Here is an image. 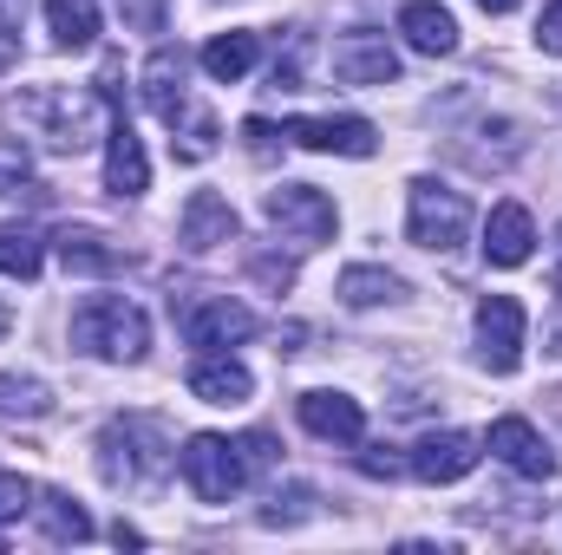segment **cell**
<instances>
[{
    "instance_id": "6da1fadb",
    "label": "cell",
    "mask_w": 562,
    "mask_h": 555,
    "mask_svg": "<svg viewBox=\"0 0 562 555\" xmlns=\"http://www.w3.org/2000/svg\"><path fill=\"white\" fill-rule=\"evenodd\" d=\"M105 112H112L105 92H72V86H33L13 99V125H33L53 150H86Z\"/></svg>"
},
{
    "instance_id": "7a4b0ae2",
    "label": "cell",
    "mask_w": 562,
    "mask_h": 555,
    "mask_svg": "<svg viewBox=\"0 0 562 555\" xmlns=\"http://www.w3.org/2000/svg\"><path fill=\"white\" fill-rule=\"evenodd\" d=\"M72 347H86V353H99V360L132 366V360L150 353V320H144L125 294H92V301L72 314Z\"/></svg>"
},
{
    "instance_id": "3957f363",
    "label": "cell",
    "mask_w": 562,
    "mask_h": 555,
    "mask_svg": "<svg viewBox=\"0 0 562 555\" xmlns=\"http://www.w3.org/2000/svg\"><path fill=\"white\" fill-rule=\"evenodd\" d=\"M406 236H413L419 249H431V256H451V249L471 236V196L451 190V183L419 177L413 196H406Z\"/></svg>"
},
{
    "instance_id": "277c9868",
    "label": "cell",
    "mask_w": 562,
    "mask_h": 555,
    "mask_svg": "<svg viewBox=\"0 0 562 555\" xmlns=\"http://www.w3.org/2000/svg\"><path fill=\"white\" fill-rule=\"evenodd\" d=\"M249 464H243V444H229L223 431H196L183 444V484L203 497V503H229L243 490Z\"/></svg>"
},
{
    "instance_id": "5b68a950",
    "label": "cell",
    "mask_w": 562,
    "mask_h": 555,
    "mask_svg": "<svg viewBox=\"0 0 562 555\" xmlns=\"http://www.w3.org/2000/svg\"><path fill=\"white\" fill-rule=\"evenodd\" d=\"M269 223H276L288 242L321 249V242H334L340 209H334V196L314 190V183H281V190H269Z\"/></svg>"
},
{
    "instance_id": "8992f818",
    "label": "cell",
    "mask_w": 562,
    "mask_h": 555,
    "mask_svg": "<svg viewBox=\"0 0 562 555\" xmlns=\"http://www.w3.org/2000/svg\"><path fill=\"white\" fill-rule=\"evenodd\" d=\"M524 333H530V314L517 294H484L477 301V360L491 373H517L524 366Z\"/></svg>"
},
{
    "instance_id": "52a82bcc",
    "label": "cell",
    "mask_w": 562,
    "mask_h": 555,
    "mask_svg": "<svg viewBox=\"0 0 562 555\" xmlns=\"http://www.w3.org/2000/svg\"><path fill=\"white\" fill-rule=\"evenodd\" d=\"M157 424L150 418H112L105 431H99V471H105V484H150L157 471H164V451H144V438H150Z\"/></svg>"
},
{
    "instance_id": "ba28073f",
    "label": "cell",
    "mask_w": 562,
    "mask_h": 555,
    "mask_svg": "<svg viewBox=\"0 0 562 555\" xmlns=\"http://www.w3.org/2000/svg\"><path fill=\"white\" fill-rule=\"evenodd\" d=\"M177 327H183V340H190V347L223 353V347H236V340H249V333H256V314H249L243 301H229V294H203V301H190V307L177 314Z\"/></svg>"
},
{
    "instance_id": "9c48e42d",
    "label": "cell",
    "mask_w": 562,
    "mask_h": 555,
    "mask_svg": "<svg viewBox=\"0 0 562 555\" xmlns=\"http://www.w3.org/2000/svg\"><path fill=\"white\" fill-rule=\"evenodd\" d=\"M484 444H491V457H497V464H510L517 477H537V484H543V477H557V451H550V438H543L530 418H517V412L497 418Z\"/></svg>"
},
{
    "instance_id": "30bf717a",
    "label": "cell",
    "mask_w": 562,
    "mask_h": 555,
    "mask_svg": "<svg viewBox=\"0 0 562 555\" xmlns=\"http://www.w3.org/2000/svg\"><path fill=\"white\" fill-rule=\"evenodd\" d=\"M334 79L340 86H393L400 79V53L386 46V33H347L334 46Z\"/></svg>"
},
{
    "instance_id": "8fae6325",
    "label": "cell",
    "mask_w": 562,
    "mask_h": 555,
    "mask_svg": "<svg viewBox=\"0 0 562 555\" xmlns=\"http://www.w3.org/2000/svg\"><path fill=\"white\" fill-rule=\"evenodd\" d=\"M281 138L301 144V150H334V157H373L380 132L367 118H288Z\"/></svg>"
},
{
    "instance_id": "7c38bea8",
    "label": "cell",
    "mask_w": 562,
    "mask_h": 555,
    "mask_svg": "<svg viewBox=\"0 0 562 555\" xmlns=\"http://www.w3.org/2000/svg\"><path fill=\"white\" fill-rule=\"evenodd\" d=\"M477 438L471 431H431L413 444V477L419 484H458V477H471L477 471Z\"/></svg>"
},
{
    "instance_id": "4fadbf2b",
    "label": "cell",
    "mask_w": 562,
    "mask_h": 555,
    "mask_svg": "<svg viewBox=\"0 0 562 555\" xmlns=\"http://www.w3.org/2000/svg\"><path fill=\"white\" fill-rule=\"evenodd\" d=\"M183 79H190V66H183L177 46H157V53L144 59V105H150L170 132L190 118V92H183Z\"/></svg>"
},
{
    "instance_id": "5bb4252c",
    "label": "cell",
    "mask_w": 562,
    "mask_h": 555,
    "mask_svg": "<svg viewBox=\"0 0 562 555\" xmlns=\"http://www.w3.org/2000/svg\"><path fill=\"white\" fill-rule=\"evenodd\" d=\"M105 190L112 196H144L150 190V157H144L125 112H112V125H105Z\"/></svg>"
},
{
    "instance_id": "9a60e30c",
    "label": "cell",
    "mask_w": 562,
    "mask_h": 555,
    "mask_svg": "<svg viewBox=\"0 0 562 555\" xmlns=\"http://www.w3.org/2000/svg\"><path fill=\"white\" fill-rule=\"evenodd\" d=\"M236 209H229V196H216V190H196L190 203H183V223H177V236H183V249H196V256H210V249H223V242H236Z\"/></svg>"
},
{
    "instance_id": "2e32d148",
    "label": "cell",
    "mask_w": 562,
    "mask_h": 555,
    "mask_svg": "<svg viewBox=\"0 0 562 555\" xmlns=\"http://www.w3.org/2000/svg\"><path fill=\"white\" fill-rule=\"evenodd\" d=\"M530 249H537L530 209H524V203H497L491 223H484V262H491V269H524Z\"/></svg>"
},
{
    "instance_id": "e0dca14e",
    "label": "cell",
    "mask_w": 562,
    "mask_h": 555,
    "mask_svg": "<svg viewBox=\"0 0 562 555\" xmlns=\"http://www.w3.org/2000/svg\"><path fill=\"white\" fill-rule=\"evenodd\" d=\"M294 412H301V424L314 438H327V444H360V431H367L360 399H347V393H301Z\"/></svg>"
},
{
    "instance_id": "ac0fdd59",
    "label": "cell",
    "mask_w": 562,
    "mask_h": 555,
    "mask_svg": "<svg viewBox=\"0 0 562 555\" xmlns=\"http://www.w3.org/2000/svg\"><path fill=\"white\" fill-rule=\"evenodd\" d=\"M190 393H196L203 406H243V399L256 393V380H249L243 360H229V353H203V360L190 366Z\"/></svg>"
},
{
    "instance_id": "d6986e66",
    "label": "cell",
    "mask_w": 562,
    "mask_h": 555,
    "mask_svg": "<svg viewBox=\"0 0 562 555\" xmlns=\"http://www.w3.org/2000/svg\"><path fill=\"white\" fill-rule=\"evenodd\" d=\"M400 33H406V46L425 53V59L458 53V20H451L438 0H406V7H400Z\"/></svg>"
},
{
    "instance_id": "ffe728a7",
    "label": "cell",
    "mask_w": 562,
    "mask_h": 555,
    "mask_svg": "<svg viewBox=\"0 0 562 555\" xmlns=\"http://www.w3.org/2000/svg\"><path fill=\"white\" fill-rule=\"evenodd\" d=\"M46 26L59 53H86L99 39V0H46Z\"/></svg>"
},
{
    "instance_id": "44dd1931",
    "label": "cell",
    "mask_w": 562,
    "mask_h": 555,
    "mask_svg": "<svg viewBox=\"0 0 562 555\" xmlns=\"http://www.w3.org/2000/svg\"><path fill=\"white\" fill-rule=\"evenodd\" d=\"M256 59H262V39H256V33H216V39L203 46V72H210L216 86H236Z\"/></svg>"
},
{
    "instance_id": "7402d4cb",
    "label": "cell",
    "mask_w": 562,
    "mask_h": 555,
    "mask_svg": "<svg viewBox=\"0 0 562 555\" xmlns=\"http://www.w3.org/2000/svg\"><path fill=\"white\" fill-rule=\"evenodd\" d=\"M347 307H380V301H400L406 294V281L393 275V269H367V262H353V269H340V287H334Z\"/></svg>"
},
{
    "instance_id": "603a6c76",
    "label": "cell",
    "mask_w": 562,
    "mask_h": 555,
    "mask_svg": "<svg viewBox=\"0 0 562 555\" xmlns=\"http://www.w3.org/2000/svg\"><path fill=\"white\" fill-rule=\"evenodd\" d=\"M59 262L72 275H112L119 269V249H105L99 229H59Z\"/></svg>"
},
{
    "instance_id": "cb8c5ba5",
    "label": "cell",
    "mask_w": 562,
    "mask_h": 555,
    "mask_svg": "<svg viewBox=\"0 0 562 555\" xmlns=\"http://www.w3.org/2000/svg\"><path fill=\"white\" fill-rule=\"evenodd\" d=\"M33 510L46 517V536H53V543H86V536H92V517H86L72 497H59V490H40Z\"/></svg>"
},
{
    "instance_id": "d4e9b609",
    "label": "cell",
    "mask_w": 562,
    "mask_h": 555,
    "mask_svg": "<svg viewBox=\"0 0 562 555\" xmlns=\"http://www.w3.org/2000/svg\"><path fill=\"white\" fill-rule=\"evenodd\" d=\"M46 412H53L46 380H33V373H0V418H46Z\"/></svg>"
},
{
    "instance_id": "484cf974",
    "label": "cell",
    "mask_w": 562,
    "mask_h": 555,
    "mask_svg": "<svg viewBox=\"0 0 562 555\" xmlns=\"http://www.w3.org/2000/svg\"><path fill=\"white\" fill-rule=\"evenodd\" d=\"M40 242L26 236V229H0V275H13V281H33L40 275Z\"/></svg>"
},
{
    "instance_id": "4316f807",
    "label": "cell",
    "mask_w": 562,
    "mask_h": 555,
    "mask_svg": "<svg viewBox=\"0 0 562 555\" xmlns=\"http://www.w3.org/2000/svg\"><path fill=\"white\" fill-rule=\"evenodd\" d=\"M33 497H40V490H33L20 471H0V523H20V517L33 510Z\"/></svg>"
},
{
    "instance_id": "83f0119b",
    "label": "cell",
    "mask_w": 562,
    "mask_h": 555,
    "mask_svg": "<svg viewBox=\"0 0 562 555\" xmlns=\"http://www.w3.org/2000/svg\"><path fill=\"white\" fill-rule=\"evenodd\" d=\"M132 33H164V0H119Z\"/></svg>"
},
{
    "instance_id": "f1b7e54d",
    "label": "cell",
    "mask_w": 562,
    "mask_h": 555,
    "mask_svg": "<svg viewBox=\"0 0 562 555\" xmlns=\"http://www.w3.org/2000/svg\"><path fill=\"white\" fill-rule=\"evenodd\" d=\"M20 59V7H0V79L13 72Z\"/></svg>"
},
{
    "instance_id": "f546056e",
    "label": "cell",
    "mask_w": 562,
    "mask_h": 555,
    "mask_svg": "<svg viewBox=\"0 0 562 555\" xmlns=\"http://www.w3.org/2000/svg\"><path fill=\"white\" fill-rule=\"evenodd\" d=\"M33 177V163H26V150H0V196H13L20 183Z\"/></svg>"
},
{
    "instance_id": "4dcf8cb0",
    "label": "cell",
    "mask_w": 562,
    "mask_h": 555,
    "mask_svg": "<svg viewBox=\"0 0 562 555\" xmlns=\"http://www.w3.org/2000/svg\"><path fill=\"white\" fill-rule=\"evenodd\" d=\"M537 46L562 59V0H550V7H543V20H537Z\"/></svg>"
},
{
    "instance_id": "1f68e13d",
    "label": "cell",
    "mask_w": 562,
    "mask_h": 555,
    "mask_svg": "<svg viewBox=\"0 0 562 555\" xmlns=\"http://www.w3.org/2000/svg\"><path fill=\"white\" fill-rule=\"evenodd\" d=\"M243 464H256V471L276 464V438H269V431H249V438H243Z\"/></svg>"
},
{
    "instance_id": "d6a6232c",
    "label": "cell",
    "mask_w": 562,
    "mask_h": 555,
    "mask_svg": "<svg viewBox=\"0 0 562 555\" xmlns=\"http://www.w3.org/2000/svg\"><path fill=\"white\" fill-rule=\"evenodd\" d=\"M360 471H367V477H400V457L380 444V451H360Z\"/></svg>"
},
{
    "instance_id": "836d02e7",
    "label": "cell",
    "mask_w": 562,
    "mask_h": 555,
    "mask_svg": "<svg viewBox=\"0 0 562 555\" xmlns=\"http://www.w3.org/2000/svg\"><path fill=\"white\" fill-rule=\"evenodd\" d=\"M243 138H249V150H256V157H269V150H276V125L249 118V125H243Z\"/></svg>"
},
{
    "instance_id": "e575fe53",
    "label": "cell",
    "mask_w": 562,
    "mask_h": 555,
    "mask_svg": "<svg viewBox=\"0 0 562 555\" xmlns=\"http://www.w3.org/2000/svg\"><path fill=\"white\" fill-rule=\"evenodd\" d=\"M256 275L276 281V287H288V281H294V269H288V262H256Z\"/></svg>"
},
{
    "instance_id": "d590c367",
    "label": "cell",
    "mask_w": 562,
    "mask_h": 555,
    "mask_svg": "<svg viewBox=\"0 0 562 555\" xmlns=\"http://www.w3.org/2000/svg\"><path fill=\"white\" fill-rule=\"evenodd\" d=\"M477 7H484V13H510L517 0H477Z\"/></svg>"
},
{
    "instance_id": "8d00e7d4",
    "label": "cell",
    "mask_w": 562,
    "mask_h": 555,
    "mask_svg": "<svg viewBox=\"0 0 562 555\" xmlns=\"http://www.w3.org/2000/svg\"><path fill=\"white\" fill-rule=\"evenodd\" d=\"M7 327H13V314H7V307H0V333H7Z\"/></svg>"
},
{
    "instance_id": "74e56055",
    "label": "cell",
    "mask_w": 562,
    "mask_h": 555,
    "mask_svg": "<svg viewBox=\"0 0 562 555\" xmlns=\"http://www.w3.org/2000/svg\"><path fill=\"white\" fill-rule=\"evenodd\" d=\"M557 269H562V229H557Z\"/></svg>"
}]
</instances>
